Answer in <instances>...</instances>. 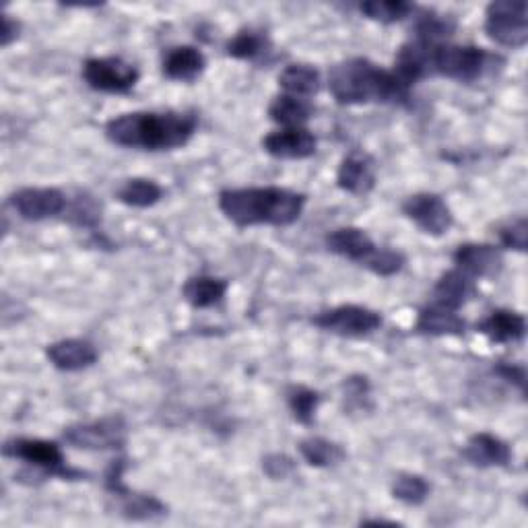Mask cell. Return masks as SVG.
<instances>
[{
  "label": "cell",
  "instance_id": "obj_34",
  "mask_svg": "<svg viewBox=\"0 0 528 528\" xmlns=\"http://www.w3.org/2000/svg\"><path fill=\"white\" fill-rule=\"evenodd\" d=\"M102 217V209L97 207L91 196H79L75 201V207L71 211V221L81 227H95Z\"/></svg>",
  "mask_w": 528,
  "mask_h": 528
},
{
  "label": "cell",
  "instance_id": "obj_27",
  "mask_svg": "<svg viewBox=\"0 0 528 528\" xmlns=\"http://www.w3.org/2000/svg\"><path fill=\"white\" fill-rule=\"evenodd\" d=\"M300 454L302 458L308 462L312 467L324 469V467H333L337 462H341L345 458V452L341 450V446H337L335 442H328L324 438H308L300 444Z\"/></svg>",
  "mask_w": 528,
  "mask_h": 528
},
{
  "label": "cell",
  "instance_id": "obj_7",
  "mask_svg": "<svg viewBox=\"0 0 528 528\" xmlns=\"http://www.w3.org/2000/svg\"><path fill=\"white\" fill-rule=\"evenodd\" d=\"M314 324L333 335L366 337L382 326V318L378 312L363 306H339L320 312L314 318Z\"/></svg>",
  "mask_w": 528,
  "mask_h": 528
},
{
  "label": "cell",
  "instance_id": "obj_17",
  "mask_svg": "<svg viewBox=\"0 0 528 528\" xmlns=\"http://www.w3.org/2000/svg\"><path fill=\"white\" fill-rule=\"evenodd\" d=\"M462 456H465L471 465L487 469V467H506L512 458V452L510 446L498 436L475 434L467 442L465 450H462Z\"/></svg>",
  "mask_w": 528,
  "mask_h": 528
},
{
  "label": "cell",
  "instance_id": "obj_29",
  "mask_svg": "<svg viewBox=\"0 0 528 528\" xmlns=\"http://www.w3.org/2000/svg\"><path fill=\"white\" fill-rule=\"evenodd\" d=\"M392 495L399 502L409 506H419L427 500L429 495V483L413 473H403L394 479L392 483Z\"/></svg>",
  "mask_w": 528,
  "mask_h": 528
},
{
  "label": "cell",
  "instance_id": "obj_9",
  "mask_svg": "<svg viewBox=\"0 0 528 528\" xmlns=\"http://www.w3.org/2000/svg\"><path fill=\"white\" fill-rule=\"evenodd\" d=\"M5 456L29 462L50 475L60 477H79L77 471H69L64 467V456L58 444L48 440H33V438H17L5 444Z\"/></svg>",
  "mask_w": 528,
  "mask_h": 528
},
{
  "label": "cell",
  "instance_id": "obj_37",
  "mask_svg": "<svg viewBox=\"0 0 528 528\" xmlns=\"http://www.w3.org/2000/svg\"><path fill=\"white\" fill-rule=\"evenodd\" d=\"M495 374H500L504 380L516 384L520 390H524V382H526V374L524 368L520 366H510V363H504V366L495 368Z\"/></svg>",
  "mask_w": 528,
  "mask_h": 528
},
{
  "label": "cell",
  "instance_id": "obj_25",
  "mask_svg": "<svg viewBox=\"0 0 528 528\" xmlns=\"http://www.w3.org/2000/svg\"><path fill=\"white\" fill-rule=\"evenodd\" d=\"M163 188L147 178H135L128 180L120 190H118V201L128 205V207H137V209H147L153 207L161 201Z\"/></svg>",
  "mask_w": 528,
  "mask_h": 528
},
{
  "label": "cell",
  "instance_id": "obj_31",
  "mask_svg": "<svg viewBox=\"0 0 528 528\" xmlns=\"http://www.w3.org/2000/svg\"><path fill=\"white\" fill-rule=\"evenodd\" d=\"M264 48H267V40H264L260 33L240 31L238 36L227 44V54L238 60H252L258 54H262Z\"/></svg>",
  "mask_w": 528,
  "mask_h": 528
},
{
  "label": "cell",
  "instance_id": "obj_5",
  "mask_svg": "<svg viewBox=\"0 0 528 528\" xmlns=\"http://www.w3.org/2000/svg\"><path fill=\"white\" fill-rule=\"evenodd\" d=\"M487 36L500 46L522 48L528 42V17L524 0H495L485 15Z\"/></svg>",
  "mask_w": 528,
  "mask_h": 528
},
{
  "label": "cell",
  "instance_id": "obj_2",
  "mask_svg": "<svg viewBox=\"0 0 528 528\" xmlns=\"http://www.w3.org/2000/svg\"><path fill=\"white\" fill-rule=\"evenodd\" d=\"M306 196L287 188H234L219 194L221 213L238 227L277 225L285 227L302 217Z\"/></svg>",
  "mask_w": 528,
  "mask_h": 528
},
{
  "label": "cell",
  "instance_id": "obj_30",
  "mask_svg": "<svg viewBox=\"0 0 528 528\" xmlns=\"http://www.w3.org/2000/svg\"><path fill=\"white\" fill-rule=\"evenodd\" d=\"M359 11L372 21L380 23H396L405 19L413 7L405 0H370V3L359 5Z\"/></svg>",
  "mask_w": 528,
  "mask_h": 528
},
{
  "label": "cell",
  "instance_id": "obj_22",
  "mask_svg": "<svg viewBox=\"0 0 528 528\" xmlns=\"http://www.w3.org/2000/svg\"><path fill=\"white\" fill-rule=\"evenodd\" d=\"M184 300L194 308H211L219 304L225 293H227V281L215 279V277H192L186 281L184 289Z\"/></svg>",
  "mask_w": 528,
  "mask_h": 528
},
{
  "label": "cell",
  "instance_id": "obj_35",
  "mask_svg": "<svg viewBox=\"0 0 528 528\" xmlns=\"http://www.w3.org/2000/svg\"><path fill=\"white\" fill-rule=\"evenodd\" d=\"M262 469L271 479L279 481L293 473L295 462L287 454H269L267 458H262Z\"/></svg>",
  "mask_w": 528,
  "mask_h": 528
},
{
  "label": "cell",
  "instance_id": "obj_14",
  "mask_svg": "<svg viewBox=\"0 0 528 528\" xmlns=\"http://www.w3.org/2000/svg\"><path fill=\"white\" fill-rule=\"evenodd\" d=\"M337 184L349 194H368L376 186L374 159L363 151H351L339 168Z\"/></svg>",
  "mask_w": 528,
  "mask_h": 528
},
{
  "label": "cell",
  "instance_id": "obj_23",
  "mask_svg": "<svg viewBox=\"0 0 528 528\" xmlns=\"http://www.w3.org/2000/svg\"><path fill=\"white\" fill-rule=\"evenodd\" d=\"M269 116L271 120L287 128H300L304 122L310 120L312 106L302 97H293L285 93L273 99V104L269 106Z\"/></svg>",
  "mask_w": 528,
  "mask_h": 528
},
{
  "label": "cell",
  "instance_id": "obj_28",
  "mask_svg": "<svg viewBox=\"0 0 528 528\" xmlns=\"http://www.w3.org/2000/svg\"><path fill=\"white\" fill-rule=\"evenodd\" d=\"M287 403H289V409L297 421L304 423V425H310V423H314V417H316V411L320 405V394L316 390L306 388V386H293L287 392Z\"/></svg>",
  "mask_w": 528,
  "mask_h": 528
},
{
  "label": "cell",
  "instance_id": "obj_18",
  "mask_svg": "<svg viewBox=\"0 0 528 528\" xmlns=\"http://www.w3.org/2000/svg\"><path fill=\"white\" fill-rule=\"evenodd\" d=\"M477 330L485 335L491 343H516L526 333V322L524 316L512 310H495L491 312L483 322H479Z\"/></svg>",
  "mask_w": 528,
  "mask_h": 528
},
{
  "label": "cell",
  "instance_id": "obj_32",
  "mask_svg": "<svg viewBox=\"0 0 528 528\" xmlns=\"http://www.w3.org/2000/svg\"><path fill=\"white\" fill-rule=\"evenodd\" d=\"M366 267L380 277H392L405 267V256L390 248H376L372 258L366 262Z\"/></svg>",
  "mask_w": 528,
  "mask_h": 528
},
{
  "label": "cell",
  "instance_id": "obj_21",
  "mask_svg": "<svg viewBox=\"0 0 528 528\" xmlns=\"http://www.w3.org/2000/svg\"><path fill=\"white\" fill-rule=\"evenodd\" d=\"M465 320H462L456 310H448L442 306L429 304L419 312L415 330L421 335H432V337H446V335H462L465 333Z\"/></svg>",
  "mask_w": 528,
  "mask_h": 528
},
{
  "label": "cell",
  "instance_id": "obj_20",
  "mask_svg": "<svg viewBox=\"0 0 528 528\" xmlns=\"http://www.w3.org/2000/svg\"><path fill=\"white\" fill-rule=\"evenodd\" d=\"M207 60L201 50H196L194 46H178L172 48L163 58V73L172 81H182L190 83L196 77H201L205 71Z\"/></svg>",
  "mask_w": 528,
  "mask_h": 528
},
{
  "label": "cell",
  "instance_id": "obj_11",
  "mask_svg": "<svg viewBox=\"0 0 528 528\" xmlns=\"http://www.w3.org/2000/svg\"><path fill=\"white\" fill-rule=\"evenodd\" d=\"M11 205L27 221H44L66 209V196L56 188H23L11 196Z\"/></svg>",
  "mask_w": 528,
  "mask_h": 528
},
{
  "label": "cell",
  "instance_id": "obj_19",
  "mask_svg": "<svg viewBox=\"0 0 528 528\" xmlns=\"http://www.w3.org/2000/svg\"><path fill=\"white\" fill-rule=\"evenodd\" d=\"M473 281L467 273H462L460 269L448 271L440 277L432 291V302L434 306H442L448 310H456L467 304L469 297L473 295Z\"/></svg>",
  "mask_w": 528,
  "mask_h": 528
},
{
  "label": "cell",
  "instance_id": "obj_6",
  "mask_svg": "<svg viewBox=\"0 0 528 528\" xmlns=\"http://www.w3.org/2000/svg\"><path fill=\"white\" fill-rule=\"evenodd\" d=\"M85 83L104 93H128L139 81V71L122 58H89L83 64Z\"/></svg>",
  "mask_w": 528,
  "mask_h": 528
},
{
  "label": "cell",
  "instance_id": "obj_24",
  "mask_svg": "<svg viewBox=\"0 0 528 528\" xmlns=\"http://www.w3.org/2000/svg\"><path fill=\"white\" fill-rule=\"evenodd\" d=\"M279 83L287 91V95L304 99V97L318 93L320 75L316 69H312V66H308V64H291L281 73Z\"/></svg>",
  "mask_w": 528,
  "mask_h": 528
},
{
  "label": "cell",
  "instance_id": "obj_3",
  "mask_svg": "<svg viewBox=\"0 0 528 528\" xmlns=\"http://www.w3.org/2000/svg\"><path fill=\"white\" fill-rule=\"evenodd\" d=\"M328 87L343 106L405 102L409 97V87H405L399 77L366 58H351L335 64L328 73Z\"/></svg>",
  "mask_w": 528,
  "mask_h": 528
},
{
  "label": "cell",
  "instance_id": "obj_13",
  "mask_svg": "<svg viewBox=\"0 0 528 528\" xmlns=\"http://www.w3.org/2000/svg\"><path fill=\"white\" fill-rule=\"evenodd\" d=\"M456 267L469 277H495L502 267V252L489 244H462L454 252Z\"/></svg>",
  "mask_w": 528,
  "mask_h": 528
},
{
  "label": "cell",
  "instance_id": "obj_15",
  "mask_svg": "<svg viewBox=\"0 0 528 528\" xmlns=\"http://www.w3.org/2000/svg\"><path fill=\"white\" fill-rule=\"evenodd\" d=\"M326 246L330 252L349 258L353 262H359L361 267H366V262L372 258V254L378 248L366 231L357 227L335 229L333 234H328Z\"/></svg>",
  "mask_w": 528,
  "mask_h": 528
},
{
  "label": "cell",
  "instance_id": "obj_16",
  "mask_svg": "<svg viewBox=\"0 0 528 528\" xmlns=\"http://www.w3.org/2000/svg\"><path fill=\"white\" fill-rule=\"evenodd\" d=\"M48 359L62 372H79L97 361V349L83 339H64L48 347Z\"/></svg>",
  "mask_w": 528,
  "mask_h": 528
},
{
  "label": "cell",
  "instance_id": "obj_36",
  "mask_svg": "<svg viewBox=\"0 0 528 528\" xmlns=\"http://www.w3.org/2000/svg\"><path fill=\"white\" fill-rule=\"evenodd\" d=\"M345 388H347V394L345 399L351 407H366V401H368V394H370V384H368V378H361V376H355V378H349L345 382Z\"/></svg>",
  "mask_w": 528,
  "mask_h": 528
},
{
  "label": "cell",
  "instance_id": "obj_1",
  "mask_svg": "<svg viewBox=\"0 0 528 528\" xmlns=\"http://www.w3.org/2000/svg\"><path fill=\"white\" fill-rule=\"evenodd\" d=\"M198 120L186 112H135L106 124L112 143L128 149L170 151L184 147L196 132Z\"/></svg>",
  "mask_w": 528,
  "mask_h": 528
},
{
  "label": "cell",
  "instance_id": "obj_8",
  "mask_svg": "<svg viewBox=\"0 0 528 528\" xmlns=\"http://www.w3.org/2000/svg\"><path fill=\"white\" fill-rule=\"evenodd\" d=\"M64 440L83 450H114L126 442V423L120 417H106L93 423L69 427Z\"/></svg>",
  "mask_w": 528,
  "mask_h": 528
},
{
  "label": "cell",
  "instance_id": "obj_10",
  "mask_svg": "<svg viewBox=\"0 0 528 528\" xmlns=\"http://www.w3.org/2000/svg\"><path fill=\"white\" fill-rule=\"evenodd\" d=\"M405 215L429 236H444L452 227V213L442 196L432 192H419L409 196L403 205Z\"/></svg>",
  "mask_w": 528,
  "mask_h": 528
},
{
  "label": "cell",
  "instance_id": "obj_38",
  "mask_svg": "<svg viewBox=\"0 0 528 528\" xmlns=\"http://www.w3.org/2000/svg\"><path fill=\"white\" fill-rule=\"evenodd\" d=\"M19 36V23L11 19V15H3V31H0V42L7 48Z\"/></svg>",
  "mask_w": 528,
  "mask_h": 528
},
{
  "label": "cell",
  "instance_id": "obj_33",
  "mask_svg": "<svg viewBox=\"0 0 528 528\" xmlns=\"http://www.w3.org/2000/svg\"><path fill=\"white\" fill-rule=\"evenodd\" d=\"M526 240H528V223L524 217L504 225L500 229V242L504 248H512L518 252L526 250Z\"/></svg>",
  "mask_w": 528,
  "mask_h": 528
},
{
  "label": "cell",
  "instance_id": "obj_4",
  "mask_svg": "<svg viewBox=\"0 0 528 528\" xmlns=\"http://www.w3.org/2000/svg\"><path fill=\"white\" fill-rule=\"evenodd\" d=\"M487 64L489 54L475 46L432 44V50H429V73H438L460 83L481 79Z\"/></svg>",
  "mask_w": 528,
  "mask_h": 528
},
{
  "label": "cell",
  "instance_id": "obj_12",
  "mask_svg": "<svg viewBox=\"0 0 528 528\" xmlns=\"http://www.w3.org/2000/svg\"><path fill=\"white\" fill-rule=\"evenodd\" d=\"M264 151L277 159H306L316 153L318 141L306 128H285L271 132L262 141Z\"/></svg>",
  "mask_w": 528,
  "mask_h": 528
},
{
  "label": "cell",
  "instance_id": "obj_26",
  "mask_svg": "<svg viewBox=\"0 0 528 528\" xmlns=\"http://www.w3.org/2000/svg\"><path fill=\"white\" fill-rule=\"evenodd\" d=\"M114 495L122 500V514L130 520H151L165 514V506L159 500L151 498V495L130 493L126 487L116 491Z\"/></svg>",
  "mask_w": 528,
  "mask_h": 528
}]
</instances>
